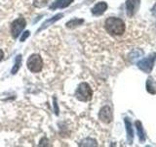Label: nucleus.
<instances>
[{"label": "nucleus", "instance_id": "1a4fd4ad", "mask_svg": "<svg viewBox=\"0 0 156 147\" xmlns=\"http://www.w3.org/2000/svg\"><path fill=\"white\" fill-rule=\"evenodd\" d=\"M125 123V126H126V130H127V138H128L129 143H132L134 139V131H133V126H132V123L128 118H125L124 119Z\"/></svg>", "mask_w": 156, "mask_h": 147}, {"label": "nucleus", "instance_id": "7ed1b4c3", "mask_svg": "<svg viewBox=\"0 0 156 147\" xmlns=\"http://www.w3.org/2000/svg\"><path fill=\"white\" fill-rule=\"evenodd\" d=\"M27 68L32 73H39L43 68L42 58L38 54H33L27 60Z\"/></svg>", "mask_w": 156, "mask_h": 147}, {"label": "nucleus", "instance_id": "2eb2a0df", "mask_svg": "<svg viewBox=\"0 0 156 147\" xmlns=\"http://www.w3.org/2000/svg\"><path fill=\"white\" fill-rule=\"evenodd\" d=\"M83 23H84V20H82V19H73V20H70L68 23H66V27L69 28H72L74 27L80 26V24Z\"/></svg>", "mask_w": 156, "mask_h": 147}, {"label": "nucleus", "instance_id": "ddd939ff", "mask_svg": "<svg viewBox=\"0 0 156 147\" xmlns=\"http://www.w3.org/2000/svg\"><path fill=\"white\" fill-rule=\"evenodd\" d=\"M146 90H147L151 94H155L156 93V83L153 81L152 77H148L147 81H146Z\"/></svg>", "mask_w": 156, "mask_h": 147}, {"label": "nucleus", "instance_id": "f8f14e48", "mask_svg": "<svg viewBox=\"0 0 156 147\" xmlns=\"http://www.w3.org/2000/svg\"><path fill=\"white\" fill-rule=\"evenodd\" d=\"M136 131H138V135H139V138L140 142H144L145 141V134H144V127L141 123L140 121H136Z\"/></svg>", "mask_w": 156, "mask_h": 147}, {"label": "nucleus", "instance_id": "f257e3e1", "mask_svg": "<svg viewBox=\"0 0 156 147\" xmlns=\"http://www.w3.org/2000/svg\"><path fill=\"white\" fill-rule=\"evenodd\" d=\"M105 29L111 36H122L126 29L125 23L119 18H108L105 21Z\"/></svg>", "mask_w": 156, "mask_h": 147}, {"label": "nucleus", "instance_id": "9b49d317", "mask_svg": "<svg viewBox=\"0 0 156 147\" xmlns=\"http://www.w3.org/2000/svg\"><path fill=\"white\" fill-rule=\"evenodd\" d=\"M63 17V14H58V15H56L55 17H53L52 19H49V20H47V21L44 23L43 24H42V27L38 29V32H41L42 29H44V28H48L50 24H54L55 22H57L58 20H60V19H62Z\"/></svg>", "mask_w": 156, "mask_h": 147}, {"label": "nucleus", "instance_id": "4468645a", "mask_svg": "<svg viewBox=\"0 0 156 147\" xmlns=\"http://www.w3.org/2000/svg\"><path fill=\"white\" fill-rule=\"evenodd\" d=\"M21 64H22V55H18L16 57V60H15V65L12 69V75H15L19 70H20V68H21Z\"/></svg>", "mask_w": 156, "mask_h": 147}, {"label": "nucleus", "instance_id": "39448f33", "mask_svg": "<svg viewBox=\"0 0 156 147\" xmlns=\"http://www.w3.org/2000/svg\"><path fill=\"white\" fill-rule=\"evenodd\" d=\"M27 22L23 18H19L12 23V27H11V32H12V36L14 38H17L21 32H23V29L26 28Z\"/></svg>", "mask_w": 156, "mask_h": 147}, {"label": "nucleus", "instance_id": "a211bd4d", "mask_svg": "<svg viewBox=\"0 0 156 147\" xmlns=\"http://www.w3.org/2000/svg\"><path fill=\"white\" fill-rule=\"evenodd\" d=\"M29 34H30V32H24L22 36V37H21V41H24V40H26V39L29 36Z\"/></svg>", "mask_w": 156, "mask_h": 147}, {"label": "nucleus", "instance_id": "6e6552de", "mask_svg": "<svg viewBox=\"0 0 156 147\" xmlns=\"http://www.w3.org/2000/svg\"><path fill=\"white\" fill-rule=\"evenodd\" d=\"M107 9V4L105 2H99L92 8V14L94 16H101Z\"/></svg>", "mask_w": 156, "mask_h": 147}, {"label": "nucleus", "instance_id": "aec40b11", "mask_svg": "<svg viewBox=\"0 0 156 147\" xmlns=\"http://www.w3.org/2000/svg\"><path fill=\"white\" fill-rule=\"evenodd\" d=\"M3 56H4V52L1 50V49H0V61H1L2 59H3Z\"/></svg>", "mask_w": 156, "mask_h": 147}, {"label": "nucleus", "instance_id": "9d476101", "mask_svg": "<svg viewBox=\"0 0 156 147\" xmlns=\"http://www.w3.org/2000/svg\"><path fill=\"white\" fill-rule=\"evenodd\" d=\"M72 2H73V0H56V1L50 6V9L54 10L58 8H60V9L66 8L67 6H69Z\"/></svg>", "mask_w": 156, "mask_h": 147}, {"label": "nucleus", "instance_id": "20e7f679", "mask_svg": "<svg viewBox=\"0 0 156 147\" xmlns=\"http://www.w3.org/2000/svg\"><path fill=\"white\" fill-rule=\"evenodd\" d=\"M155 59H156L155 55H151L147 58H144V59H143V60H140L138 63L139 69L144 73H147V74L150 73L153 69Z\"/></svg>", "mask_w": 156, "mask_h": 147}, {"label": "nucleus", "instance_id": "0eeeda50", "mask_svg": "<svg viewBox=\"0 0 156 147\" xmlns=\"http://www.w3.org/2000/svg\"><path fill=\"white\" fill-rule=\"evenodd\" d=\"M99 118L101 122L105 123V124H109L112 121V112H111L110 107L108 106L102 107L99 113Z\"/></svg>", "mask_w": 156, "mask_h": 147}, {"label": "nucleus", "instance_id": "dca6fc26", "mask_svg": "<svg viewBox=\"0 0 156 147\" xmlns=\"http://www.w3.org/2000/svg\"><path fill=\"white\" fill-rule=\"evenodd\" d=\"M80 145H83V146H97L98 144H97L96 140L91 139V138H87V139L83 140Z\"/></svg>", "mask_w": 156, "mask_h": 147}, {"label": "nucleus", "instance_id": "f3484780", "mask_svg": "<svg viewBox=\"0 0 156 147\" xmlns=\"http://www.w3.org/2000/svg\"><path fill=\"white\" fill-rule=\"evenodd\" d=\"M48 1L49 0H33V5L37 8H41L47 5Z\"/></svg>", "mask_w": 156, "mask_h": 147}, {"label": "nucleus", "instance_id": "423d86ee", "mask_svg": "<svg viewBox=\"0 0 156 147\" xmlns=\"http://www.w3.org/2000/svg\"><path fill=\"white\" fill-rule=\"evenodd\" d=\"M140 5V0H127L126 1V11L129 17H133L138 11Z\"/></svg>", "mask_w": 156, "mask_h": 147}, {"label": "nucleus", "instance_id": "6ab92c4d", "mask_svg": "<svg viewBox=\"0 0 156 147\" xmlns=\"http://www.w3.org/2000/svg\"><path fill=\"white\" fill-rule=\"evenodd\" d=\"M152 14L154 15V16L156 17V4L153 6V8H152Z\"/></svg>", "mask_w": 156, "mask_h": 147}, {"label": "nucleus", "instance_id": "f03ea898", "mask_svg": "<svg viewBox=\"0 0 156 147\" xmlns=\"http://www.w3.org/2000/svg\"><path fill=\"white\" fill-rule=\"evenodd\" d=\"M92 95H93V91L91 89L90 85L86 82L80 83L75 91L76 98L78 100L83 101V102L90 101L92 99Z\"/></svg>", "mask_w": 156, "mask_h": 147}]
</instances>
